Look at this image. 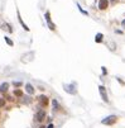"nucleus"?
I'll list each match as a JSON object with an SVG mask.
<instances>
[{
	"label": "nucleus",
	"mask_w": 125,
	"mask_h": 128,
	"mask_svg": "<svg viewBox=\"0 0 125 128\" xmlns=\"http://www.w3.org/2000/svg\"><path fill=\"white\" fill-rule=\"evenodd\" d=\"M117 117L116 115H109V117H106L105 119H102V124H106V126H111V124L114 123H116L117 122Z\"/></svg>",
	"instance_id": "nucleus-1"
},
{
	"label": "nucleus",
	"mask_w": 125,
	"mask_h": 128,
	"mask_svg": "<svg viewBox=\"0 0 125 128\" xmlns=\"http://www.w3.org/2000/svg\"><path fill=\"white\" fill-rule=\"evenodd\" d=\"M99 89H100V94H101V96H102V100H104L105 103H109V98H108V94H106V91H105V87L104 86H100Z\"/></svg>",
	"instance_id": "nucleus-2"
},
{
	"label": "nucleus",
	"mask_w": 125,
	"mask_h": 128,
	"mask_svg": "<svg viewBox=\"0 0 125 128\" xmlns=\"http://www.w3.org/2000/svg\"><path fill=\"white\" fill-rule=\"evenodd\" d=\"M46 118V113L44 110H40L37 113V115H35V120H38V122H42V120H44Z\"/></svg>",
	"instance_id": "nucleus-3"
},
{
	"label": "nucleus",
	"mask_w": 125,
	"mask_h": 128,
	"mask_svg": "<svg viewBox=\"0 0 125 128\" xmlns=\"http://www.w3.org/2000/svg\"><path fill=\"white\" fill-rule=\"evenodd\" d=\"M108 6H109V1H108V0H100V1H99V8H100L101 10H105Z\"/></svg>",
	"instance_id": "nucleus-4"
},
{
	"label": "nucleus",
	"mask_w": 125,
	"mask_h": 128,
	"mask_svg": "<svg viewBox=\"0 0 125 128\" xmlns=\"http://www.w3.org/2000/svg\"><path fill=\"white\" fill-rule=\"evenodd\" d=\"M52 107H53V112H58V110L61 109L60 104H58V101H57L56 99H53V100H52Z\"/></svg>",
	"instance_id": "nucleus-5"
},
{
	"label": "nucleus",
	"mask_w": 125,
	"mask_h": 128,
	"mask_svg": "<svg viewBox=\"0 0 125 128\" xmlns=\"http://www.w3.org/2000/svg\"><path fill=\"white\" fill-rule=\"evenodd\" d=\"M38 99H39V103H42L43 105H44V107H46L47 104H48V98H47V96H44V95H42V96H39Z\"/></svg>",
	"instance_id": "nucleus-6"
},
{
	"label": "nucleus",
	"mask_w": 125,
	"mask_h": 128,
	"mask_svg": "<svg viewBox=\"0 0 125 128\" xmlns=\"http://www.w3.org/2000/svg\"><path fill=\"white\" fill-rule=\"evenodd\" d=\"M8 87H9V84L8 82L1 84V85H0V91H1V93H6V91H8Z\"/></svg>",
	"instance_id": "nucleus-7"
},
{
	"label": "nucleus",
	"mask_w": 125,
	"mask_h": 128,
	"mask_svg": "<svg viewBox=\"0 0 125 128\" xmlns=\"http://www.w3.org/2000/svg\"><path fill=\"white\" fill-rule=\"evenodd\" d=\"M25 89H27L28 94H33V93H34V87H33L30 84H27V85H25Z\"/></svg>",
	"instance_id": "nucleus-8"
},
{
	"label": "nucleus",
	"mask_w": 125,
	"mask_h": 128,
	"mask_svg": "<svg viewBox=\"0 0 125 128\" xmlns=\"http://www.w3.org/2000/svg\"><path fill=\"white\" fill-rule=\"evenodd\" d=\"M18 19H19V23H20L22 25H23V28L25 29V31H29V28H28V25H27V24H25V23H24V22H23V19H22V18H20V15H19V17H18Z\"/></svg>",
	"instance_id": "nucleus-9"
},
{
	"label": "nucleus",
	"mask_w": 125,
	"mask_h": 128,
	"mask_svg": "<svg viewBox=\"0 0 125 128\" xmlns=\"http://www.w3.org/2000/svg\"><path fill=\"white\" fill-rule=\"evenodd\" d=\"M22 95H23V93H22V90H19V89H15V90H14V96H18V98H20Z\"/></svg>",
	"instance_id": "nucleus-10"
},
{
	"label": "nucleus",
	"mask_w": 125,
	"mask_h": 128,
	"mask_svg": "<svg viewBox=\"0 0 125 128\" xmlns=\"http://www.w3.org/2000/svg\"><path fill=\"white\" fill-rule=\"evenodd\" d=\"M102 37H104V36H102L101 33H97L96 37H95V41H96V42H101L102 41Z\"/></svg>",
	"instance_id": "nucleus-11"
},
{
	"label": "nucleus",
	"mask_w": 125,
	"mask_h": 128,
	"mask_svg": "<svg viewBox=\"0 0 125 128\" xmlns=\"http://www.w3.org/2000/svg\"><path fill=\"white\" fill-rule=\"evenodd\" d=\"M5 42H6V43H8V45H9V46H13V42H12V39H9L8 37H5Z\"/></svg>",
	"instance_id": "nucleus-12"
},
{
	"label": "nucleus",
	"mask_w": 125,
	"mask_h": 128,
	"mask_svg": "<svg viewBox=\"0 0 125 128\" xmlns=\"http://www.w3.org/2000/svg\"><path fill=\"white\" fill-rule=\"evenodd\" d=\"M4 105H5V100L3 98H0V108H3Z\"/></svg>",
	"instance_id": "nucleus-13"
},
{
	"label": "nucleus",
	"mask_w": 125,
	"mask_h": 128,
	"mask_svg": "<svg viewBox=\"0 0 125 128\" xmlns=\"http://www.w3.org/2000/svg\"><path fill=\"white\" fill-rule=\"evenodd\" d=\"M14 86H22V82H19V81H17V82H14Z\"/></svg>",
	"instance_id": "nucleus-14"
},
{
	"label": "nucleus",
	"mask_w": 125,
	"mask_h": 128,
	"mask_svg": "<svg viewBox=\"0 0 125 128\" xmlns=\"http://www.w3.org/2000/svg\"><path fill=\"white\" fill-rule=\"evenodd\" d=\"M47 128H54V127H53V124H52V123H51V124H49V126H48V127H47Z\"/></svg>",
	"instance_id": "nucleus-15"
},
{
	"label": "nucleus",
	"mask_w": 125,
	"mask_h": 128,
	"mask_svg": "<svg viewBox=\"0 0 125 128\" xmlns=\"http://www.w3.org/2000/svg\"><path fill=\"white\" fill-rule=\"evenodd\" d=\"M121 24H123V27L125 28V20H123V23H121Z\"/></svg>",
	"instance_id": "nucleus-16"
},
{
	"label": "nucleus",
	"mask_w": 125,
	"mask_h": 128,
	"mask_svg": "<svg viewBox=\"0 0 125 128\" xmlns=\"http://www.w3.org/2000/svg\"><path fill=\"white\" fill-rule=\"evenodd\" d=\"M40 128H46V127H43V126H42V127H40Z\"/></svg>",
	"instance_id": "nucleus-17"
}]
</instances>
